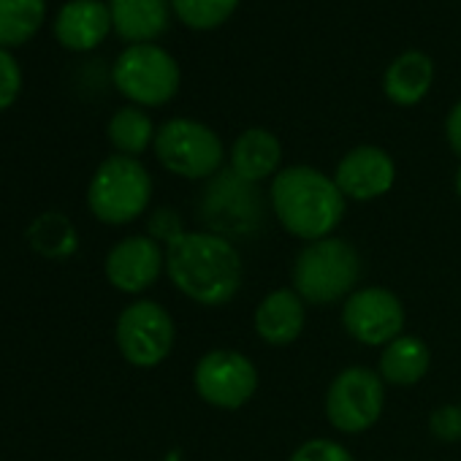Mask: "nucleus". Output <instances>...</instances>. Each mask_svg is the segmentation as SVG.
Instances as JSON below:
<instances>
[{
    "mask_svg": "<svg viewBox=\"0 0 461 461\" xmlns=\"http://www.w3.org/2000/svg\"><path fill=\"white\" fill-rule=\"evenodd\" d=\"M253 326L258 339L272 348L294 345L307 326V302L294 288H277L256 307Z\"/></svg>",
    "mask_w": 461,
    "mask_h": 461,
    "instance_id": "14",
    "label": "nucleus"
},
{
    "mask_svg": "<svg viewBox=\"0 0 461 461\" xmlns=\"http://www.w3.org/2000/svg\"><path fill=\"white\" fill-rule=\"evenodd\" d=\"M434 82V63L426 52L410 50L402 52L383 77V90L388 95V101H393L396 106H415L420 104Z\"/></svg>",
    "mask_w": 461,
    "mask_h": 461,
    "instance_id": "18",
    "label": "nucleus"
},
{
    "mask_svg": "<svg viewBox=\"0 0 461 461\" xmlns=\"http://www.w3.org/2000/svg\"><path fill=\"white\" fill-rule=\"evenodd\" d=\"M269 203L288 234L307 245L334 237L348 209L334 176L312 166L280 168L269 187Z\"/></svg>",
    "mask_w": 461,
    "mask_h": 461,
    "instance_id": "2",
    "label": "nucleus"
},
{
    "mask_svg": "<svg viewBox=\"0 0 461 461\" xmlns=\"http://www.w3.org/2000/svg\"><path fill=\"white\" fill-rule=\"evenodd\" d=\"M201 212L212 234H220L225 240L248 237L264 220L258 185L245 182L230 168H222L209 179Z\"/></svg>",
    "mask_w": 461,
    "mask_h": 461,
    "instance_id": "8",
    "label": "nucleus"
},
{
    "mask_svg": "<svg viewBox=\"0 0 461 461\" xmlns=\"http://www.w3.org/2000/svg\"><path fill=\"white\" fill-rule=\"evenodd\" d=\"M193 385L206 404L217 410H240L258 391V369L234 348H214L198 358Z\"/></svg>",
    "mask_w": 461,
    "mask_h": 461,
    "instance_id": "9",
    "label": "nucleus"
},
{
    "mask_svg": "<svg viewBox=\"0 0 461 461\" xmlns=\"http://www.w3.org/2000/svg\"><path fill=\"white\" fill-rule=\"evenodd\" d=\"M155 155L160 166L182 179H212L222 171L225 149L220 136L190 117H174L155 133Z\"/></svg>",
    "mask_w": 461,
    "mask_h": 461,
    "instance_id": "5",
    "label": "nucleus"
},
{
    "mask_svg": "<svg viewBox=\"0 0 461 461\" xmlns=\"http://www.w3.org/2000/svg\"><path fill=\"white\" fill-rule=\"evenodd\" d=\"M166 275L171 285L201 307L234 302L245 267L237 245L212 230H185L166 248Z\"/></svg>",
    "mask_w": 461,
    "mask_h": 461,
    "instance_id": "1",
    "label": "nucleus"
},
{
    "mask_svg": "<svg viewBox=\"0 0 461 461\" xmlns=\"http://www.w3.org/2000/svg\"><path fill=\"white\" fill-rule=\"evenodd\" d=\"M445 136H447V144L456 155H461V101L450 109L447 120H445Z\"/></svg>",
    "mask_w": 461,
    "mask_h": 461,
    "instance_id": "27",
    "label": "nucleus"
},
{
    "mask_svg": "<svg viewBox=\"0 0 461 461\" xmlns=\"http://www.w3.org/2000/svg\"><path fill=\"white\" fill-rule=\"evenodd\" d=\"M155 125L149 114H144L139 106H122L109 120V141L120 149V155L136 158L149 144H155Z\"/></svg>",
    "mask_w": 461,
    "mask_h": 461,
    "instance_id": "21",
    "label": "nucleus"
},
{
    "mask_svg": "<svg viewBox=\"0 0 461 461\" xmlns=\"http://www.w3.org/2000/svg\"><path fill=\"white\" fill-rule=\"evenodd\" d=\"M334 182L348 201L366 203V201L383 198L393 187L396 163L385 149L375 144H361V147H353L337 163Z\"/></svg>",
    "mask_w": 461,
    "mask_h": 461,
    "instance_id": "12",
    "label": "nucleus"
},
{
    "mask_svg": "<svg viewBox=\"0 0 461 461\" xmlns=\"http://www.w3.org/2000/svg\"><path fill=\"white\" fill-rule=\"evenodd\" d=\"M47 0H0V50L20 47L41 28Z\"/></svg>",
    "mask_w": 461,
    "mask_h": 461,
    "instance_id": "20",
    "label": "nucleus"
},
{
    "mask_svg": "<svg viewBox=\"0 0 461 461\" xmlns=\"http://www.w3.org/2000/svg\"><path fill=\"white\" fill-rule=\"evenodd\" d=\"M114 337L128 364L139 369H152L168 358L176 339V329L166 307L144 299V302H133L120 312Z\"/></svg>",
    "mask_w": 461,
    "mask_h": 461,
    "instance_id": "10",
    "label": "nucleus"
},
{
    "mask_svg": "<svg viewBox=\"0 0 461 461\" xmlns=\"http://www.w3.org/2000/svg\"><path fill=\"white\" fill-rule=\"evenodd\" d=\"M294 291L312 307L345 302L361 280V256L342 237H326L302 248L294 261Z\"/></svg>",
    "mask_w": 461,
    "mask_h": 461,
    "instance_id": "3",
    "label": "nucleus"
},
{
    "mask_svg": "<svg viewBox=\"0 0 461 461\" xmlns=\"http://www.w3.org/2000/svg\"><path fill=\"white\" fill-rule=\"evenodd\" d=\"M404 321L402 299L383 285L356 288L342 302V329L366 348H385L402 337Z\"/></svg>",
    "mask_w": 461,
    "mask_h": 461,
    "instance_id": "11",
    "label": "nucleus"
},
{
    "mask_svg": "<svg viewBox=\"0 0 461 461\" xmlns=\"http://www.w3.org/2000/svg\"><path fill=\"white\" fill-rule=\"evenodd\" d=\"M288 461H356L353 453L337 442V439H326V437H312L307 442H302Z\"/></svg>",
    "mask_w": 461,
    "mask_h": 461,
    "instance_id": "23",
    "label": "nucleus"
},
{
    "mask_svg": "<svg viewBox=\"0 0 461 461\" xmlns=\"http://www.w3.org/2000/svg\"><path fill=\"white\" fill-rule=\"evenodd\" d=\"M429 431L439 442L461 439V404H439L429 415Z\"/></svg>",
    "mask_w": 461,
    "mask_h": 461,
    "instance_id": "24",
    "label": "nucleus"
},
{
    "mask_svg": "<svg viewBox=\"0 0 461 461\" xmlns=\"http://www.w3.org/2000/svg\"><path fill=\"white\" fill-rule=\"evenodd\" d=\"M112 28L131 44H152L171 17V0H109Z\"/></svg>",
    "mask_w": 461,
    "mask_h": 461,
    "instance_id": "17",
    "label": "nucleus"
},
{
    "mask_svg": "<svg viewBox=\"0 0 461 461\" xmlns=\"http://www.w3.org/2000/svg\"><path fill=\"white\" fill-rule=\"evenodd\" d=\"M385 407V380L369 366H345L329 383L326 418L342 434L372 429Z\"/></svg>",
    "mask_w": 461,
    "mask_h": 461,
    "instance_id": "7",
    "label": "nucleus"
},
{
    "mask_svg": "<svg viewBox=\"0 0 461 461\" xmlns=\"http://www.w3.org/2000/svg\"><path fill=\"white\" fill-rule=\"evenodd\" d=\"M114 87L139 106H163L179 90V66L158 44H131L112 68Z\"/></svg>",
    "mask_w": 461,
    "mask_h": 461,
    "instance_id": "6",
    "label": "nucleus"
},
{
    "mask_svg": "<svg viewBox=\"0 0 461 461\" xmlns=\"http://www.w3.org/2000/svg\"><path fill=\"white\" fill-rule=\"evenodd\" d=\"M429 366H431L429 345L412 334H402L383 348L377 372L388 385L410 388L429 375Z\"/></svg>",
    "mask_w": 461,
    "mask_h": 461,
    "instance_id": "19",
    "label": "nucleus"
},
{
    "mask_svg": "<svg viewBox=\"0 0 461 461\" xmlns=\"http://www.w3.org/2000/svg\"><path fill=\"white\" fill-rule=\"evenodd\" d=\"M456 193H458V198H461V166H458V171H456Z\"/></svg>",
    "mask_w": 461,
    "mask_h": 461,
    "instance_id": "28",
    "label": "nucleus"
},
{
    "mask_svg": "<svg viewBox=\"0 0 461 461\" xmlns=\"http://www.w3.org/2000/svg\"><path fill=\"white\" fill-rule=\"evenodd\" d=\"M230 171L237 176H242L245 182H264V179H275L280 174L283 166V144L280 139L267 131V128H248L245 133L237 136L234 147H230Z\"/></svg>",
    "mask_w": 461,
    "mask_h": 461,
    "instance_id": "16",
    "label": "nucleus"
},
{
    "mask_svg": "<svg viewBox=\"0 0 461 461\" xmlns=\"http://www.w3.org/2000/svg\"><path fill=\"white\" fill-rule=\"evenodd\" d=\"M152 198V176L136 158H106L87 187L90 212L106 225H128L139 220Z\"/></svg>",
    "mask_w": 461,
    "mask_h": 461,
    "instance_id": "4",
    "label": "nucleus"
},
{
    "mask_svg": "<svg viewBox=\"0 0 461 461\" xmlns=\"http://www.w3.org/2000/svg\"><path fill=\"white\" fill-rule=\"evenodd\" d=\"M240 0H171L174 14L193 31H214L237 12Z\"/></svg>",
    "mask_w": 461,
    "mask_h": 461,
    "instance_id": "22",
    "label": "nucleus"
},
{
    "mask_svg": "<svg viewBox=\"0 0 461 461\" xmlns=\"http://www.w3.org/2000/svg\"><path fill=\"white\" fill-rule=\"evenodd\" d=\"M166 272V253L152 237H128L106 256V280L122 294H144Z\"/></svg>",
    "mask_w": 461,
    "mask_h": 461,
    "instance_id": "13",
    "label": "nucleus"
},
{
    "mask_svg": "<svg viewBox=\"0 0 461 461\" xmlns=\"http://www.w3.org/2000/svg\"><path fill=\"white\" fill-rule=\"evenodd\" d=\"M23 90V71L20 63L6 52L0 50V109H9Z\"/></svg>",
    "mask_w": 461,
    "mask_h": 461,
    "instance_id": "25",
    "label": "nucleus"
},
{
    "mask_svg": "<svg viewBox=\"0 0 461 461\" xmlns=\"http://www.w3.org/2000/svg\"><path fill=\"white\" fill-rule=\"evenodd\" d=\"M109 28L112 12L109 4H101V0H68L55 20L58 41L74 52L95 50L106 39Z\"/></svg>",
    "mask_w": 461,
    "mask_h": 461,
    "instance_id": "15",
    "label": "nucleus"
},
{
    "mask_svg": "<svg viewBox=\"0 0 461 461\" xmlns=\"http://www.w3.org/2000/svg\"><path fill=\"white\" fill-rule=\"evenodd\" d=\"M185 234V228H182V217L174 212V209H158L149 220V237L155 242H166V248L179 240Z\"/></svg>",
    "mask_w": 461,
    "mask_h": 461,
    "instance_id": "26",
    "label": "nucleus"
}]
</instances>
